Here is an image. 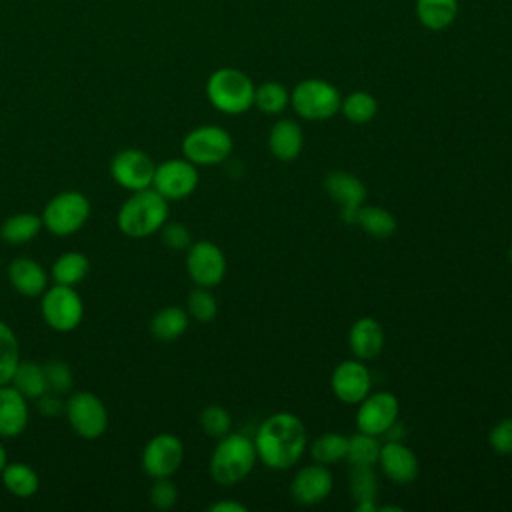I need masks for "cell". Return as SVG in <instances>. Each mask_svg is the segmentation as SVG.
Masks as SVG:
<instances>
[{
  "label": "cell",
  "instance_id": "2e32d148",
  "mask_svg": "<svg viewBox=\"0 0 512 512\" xmlns=\"http://www.w3.org/2000/svg\"><path fill=\"white\" fill-rule=\"evenodd\" d=\"M332 392L338 400L346 404H360L370 392V372L362 360H344L340 362L330 378Z\"/></svg>",
  "mask_w": 512,
  "mask_h": 512
},
{
  "label": "cell",
  "instance_id": "d4e9b609",
  "mask_svg": "<svg viewBox=\"0 0 512 512\" xmlns=\"http://www.w3.org/2000/svg\"><path fill=\"white\" fill-rule=\"evenodd\" d=\"M10 384L28 400H38L42 394L48 392V380L44 372V364L32 360H20Z\"/></svg>",
  "mask_w": 512,
  "mask_h": 512
},
{
  "label": "cell",
  "instance_id": "74e56055",
  "mask_svg": "<svg viewBox=\"0 0 512 512\" xmlns=\"http://www.w3.org/2000/svg\"><path fill=\"white\" fill-rule=\"evenodd\" d=\"M46 380H48V390L58 392V394H68L74 386V372L64 360H48L44 364Z\"/></svg>",
  "mask_w": 512,
  "mask_h": 512
},
{
  "label": "cell",
  "instance_id": "8992f818",
  "mask_svg": "<svg viewBox=\"0 0 512 512\" xmlns=\"http://www.w3.org/2000/svg\"><path fill=\"white\" fill-rule=\"evenodd\" d=\"M290 104L306 120H328L340 112L342 96L334 84L322 78H306L290 92Z\"/></svg>",
  "mask_w": 512,
  "mask_h": 512
},
{
  "label": "cell",
  "instance_id": "ac0fdd59",
  "mask_svg": "<svg viewBox=\"0 0 512 512\" xmlns=\"http://www.w3.org/2000/svg\"><path fill=\"white\" fill-rule=\"evenodd\" d=\"M30 420L28 398H24L10 382L0 386V438L20 436Z\"/></svg>",
  "mask_w": 512,
  "mask_h": 512
},
{
  "label": "cell",
  "instance_id": "4fadbf2b",
  "mask_svg": "<svg viewBox=\"0 0 512 512\" xmlns=\"http://www.w3.org/2000/svg\"><path fill=\"white\" fill-rule=\"evenodd\" d=\"M186 272L196 286L212 288L226 274L224 252L210 240L192 242L186 250Z\"/></svg>",
  "mask_w": 512,
  "mask_h": 512
},
{
  "label": "cell",
  "instance_id": "e0dca14e",
  "mask_svg": "<svg viewBox=\"0 0 512 512\" xmlns=\"http://www.w3.org/2000/svg\"><path fill=\"white\" fill-rule=\"evenodd\" d=\"M332 486H334V480L328 466L316 462L296 472L290 484V492L298 504L312 506L326 500V496L332 492Z\"/></svg>",
  "mask_w": 512,
  "mask_h": 512
},
{
  "label": "cell",
  "instance_id": "1f68e13d",
  "mask_svg": "<svg viewBox=\"0 0 512 512\" xmlns=\"http://www.w3.org/2000/svg\"><path fill=\"white\" fill-rule=\"evenodd\" d=\"M380 448H382V444L378 442V436L358 430L354 436L348 438L346 458H348L352 464L374 466V464L378 462Z\"/></svg>",
  "mask_w": 512,
  "mask_h": 512
},
{
  "label": "cell",
  "instance_id": "836d02e7",
  "mask_svg": "<svg viewBox=\"0 0 512 512\" xmlns=\"http://www.w3.org/2000/svg\"><path fill=\"white\" fill-rule=\"evenodd\" d=\"M290 104V92L280 82H262L254 90V106L264 114H278Z\"/></svg>",
  "mask_w": 512,
  "mask_h": 512
},
{
  "label": "cell",
  "instance_id": "7a4b0ae2",
  "mask_svg": "<svg viewBox=\"0 0 512 512\" xmlns=\"http://www.w3.org/2000/svg\"><path fill=\"white\" fill-rule=\"evenodd\" d=\"M168 220V200L152 186L132 192L118 208L116 224L128 238H146L164 226Z\"/></svg>",
  "mask_w": 512,
  "mask_h": 512
},
{
  "label": "cell",
  "instance_id": "5b68a950",
  "mask_svg": "<svg viewBox=\"0 0 512 512\" xmlns=\"http://www.w3.org/2000/svg\"><path fill=\"white\" fill-rule=\"evenodd\" d=\"M42 226L54 236L78 232L90 218V200L80 190H62L40 212Z\"/></svg>",
  "mask_w": 512,
  "mask_h": 512
},
{
  "label": "cell",
  "instance_id": "f546056e",
  "mask_svg": "<svg viewBox=\"0 0 512 512\" xmlns=\"http://www.w3.org/2000/svg\"><path fill=\"white\" fill-rule=\"evenodd\" d=\"M346 450H348V436L338 432H326L318 436L310 446V454L314 462L324 466L346 458Z\"/></svg>",
  "mask_w": 512,
  "mask_h": 512
},
{
  "label": "cell",
  "instance_id": "30bf717a",
  "mask_svg": "<svg viewBox=\"0 0 512 512\" xmlns=\"http://www.w3.org/2000/svg\"><path fill=\"white\" fill-rule=\"evenodd\" d=\"M154 170H156L154 160L144 150H138V148H124L116 152L110 160L112 180L128 192L150 188Z\"/></svg>",
  "mask_w": 512,
  "mask_h": 512
},
{
  "label": "cell",
  "instance_id": "d6a6232c",
  "mask_svg": "<svg viewBox=\"0 0 512 512\" xmlns=\"http://www.w3.org/2000/svg\"><path fill=\"white\" fill-rule=\"evenodd\" d=\"M20 362V342L14 330L0 320V386L8 384Z\"/></svg>",
  "mask_w": 512,
  "mask_h": 512
},
{
  "label": "cell",
  "instance_id": "603a6c76",
  "mask_svg": "<svg viewBox=\"0 0 512 512\" xmlns=\"http://www.w3.org/2000/svg\"><path fill=\"white\" fill-rule=\"evenodd\" d=\"M418 22L432 32L450 28L458 18V0H416Z\"/></svg>",
  "mask_w": 512,
  "mask_h": 512
},
{
  "label": "cell",
  "instance_id": "ab89813d",
  "mask_svg": "<svg viewBox=\"0 0 512 512\" xmlns=\"http://www.w3.org/2000/svg\"><path fill=\"white\" fill-rule=\"evenodd\" d=\"M160 236H162L164 246H168L172 250H188V246L192 244V234L182 222L166 220L164 226L160 228Z\"/></svg>",
  "mask_w": 512,
  "mask_h": 512
},
{
  "label": "cell",
  "instance_id": "ffe728a7",
  "mask_svg": "<svg viewBox=\"0 0 512 512\" xmlns=\"http://www.w3.org/2000/svg\"><path fill=\"white\" fill-rule=\"evenodd\" d=\"M8 282L18 294L34 298L48 288V272L40 262L20 256L8 264Z\"/></svg>",
  "mask_w": 512,
  "mask_h": 512
},
{
  "label": "cell",
  "instance_id": "8fae6325",
  "mask_svg": "<svg viewBox=\"0 0 512 512\" xmlns=\"http://www.w3.org/2000/svg\"><path fill=\"white\" fill-rule=\"evenodd\" d=\"M184 460L182 440L170 432L152 436L142 448V470L150 478H170Z\"/></svg>",
  "mask_w": 512,
  "mask_h": 512
},
{
  "label": "cell",
  "instance_id": "9c48e42d",
  "mask_svg": "<svg viewBox=\"0 0 512 512\" xmlns=\"http://www.w3.org/2000/svg\"><path fill=\"white\" fill-rule=\"evenodd\" d=\"M232 152V136L216 126L204 124L190 130L182 140V154L196 166H214L224 162Z\"/></svg>",
  "mask_w": 512,
  "mask_h": 512
},
{
  "label": "cell",
  "instance_id": "b9f144b4",
  "mask_svg": "<svg viewBox=\"0 0 512 512\" xmlns=\"http://www.w3.org/2000/svg\"><path fill=\"white\" fill-rule=\"evenodd\" d=\"M64 394H58V392H52L48 390L46 394H42L38 400H36V406L40 410L42 416L46 418H58L60 414H64V406H66V400H62Z\"/></svg>",
  "mask_w": 512,
  "mask_h": 512
},
{
  "label": "cell",
  "instance_id": "7402d4cb",
  "mask_svg": "<svg viewBox=\"0 0 512 512\" xmlns=\"http://www.w3.org/2000/svg\"><path fill=\"white\" fill-rule=\"evenodd\" d=\"M302 144H304V136L298 122L290 118H282L272 126L268 136V146L278 160L282 162L294 160L300 154Z\"/></svg>",
  "mask_w": 512,
  "mask_h": 512
},
{
  "label": "cell",
  "instance_id": "4316f807",
  "mask_svg": "<svg viewBox=\"0 0 512 512\" xmlns=\"http://www.w3.org/2000/svg\"><path fill=\"white\" fill-rule=\"evenodd\" d=\"M42 218L40 214L32 212H18L8 216L0 226V238L10 246H22L30 240H34L42 230Z\"/></svg>",
  "mask_w": 512,
  "mask_h": 512
},
{
  "label": "cell",
  "instance_id": "ba28073f",
  "mask_svg": "<svg viewBox=\"0 0 512 512\" xmlns=\"http://www.w3.org/2000/svg\"><path fill=\"white\" fill-rule=\"evenodd\" d=\"M64 416L70 428L84 440H96L108 430V410L102 398L90 390L72 392L66 398Z\"/></svg>",
  "mask_w": 512,
  "mask_h": 512
},
{
  "label": "cell",
  "instance_id": "7bdbcfd3",
  "mask_svg": "<svg viewBox=\"0 0 512 512\" xmlns=\"http://www.w3.org/2000/svg\"><path fill=\"white\" fill-rule=\"evenodd\" d=\"M210 512H246V506L234 500H220L208 506Z\"/></svg>",
  "mask_w": 512,
  "mask_h": 512
},
{
  "label": "cell",
  "instance_id": "44dd1931",
  "mask_svg": "<svg viewBox=\"0 0 512 512\" xmlns=\"http://www.w3.org/2000/svg\"><path fill=\"white\" fill-rule=\"evenodd\" d=\"M348 346L358 360L376 358L384 346L382 326L370 316L358 318L348 332Z\"/></svg>",
  "mask_w": 512,
  "mask_h": 512
},
{
  "label": "cell",
  "instance_id": "4dcf8cb0",
  "mask_svg": "<svg viewBox=\"0 0 512 512\" xmlns=\"http://www.w3.org/2000/svg\"><path fill=\"white\" fill-rule=\"evenodd\" d=\"M340 112L354 124H366L376 116L378 102L370 92L354 90L346 98H342Z\"/></svg>",
  "mask_w": 512,
  "mask_h": 512
},
{
  "label": "cell",
  "instance_id": "d590c367",
  "mask_svg": "<svg viewBox=\"0 0 512 512\" xmlns=\"http://www.w3.org/2000/svg\"><path fill=\"white\" fill-rule=\"evenodd\" d=\"M350 494L354 502H374L378 494V480L372 466L352 464L350 470Z\"/></svg>",
  "mask_w": 512,
  "mask_h": 512
},
{
  "label": "cell",
  "instance_id": "7c38bea8",
  "mask_svg": "<svg viewBox=\"0 0 512 512\" xmlns=\"http://www.w3.org/2000/svg\"><path fill=\"white\" fill-rule=\"evenodd\" d=\"M198 186V170L186 158H170L156 164L152 188L168 202L188 198Z\"/></svg>",
  "mask_w": 512,
  "mask_h": 512
},
{
  "label": "cell",
  "instance_id": "f1b7e54d",
  "mask_svg": "<svg viewBox=\"0 0 512 512\" xmlns=\"http://www.w3.org/2000/svg\"><path fill=\"white\" fill-rule=\"evenodd\" d=\"M354 224H360V228L374 238H388L396 232V218L380 206H364L362 204L356 214Z\"/></svg>",
  "mask_w": 512,
  "mask_h": 512
},
{
  "label": "cell",
  "instance_id": "8d00e7d4",
  "mask_svg": "<svg viewBox=\"0 0 512 512\" xmlns=\"http://www.w3.org/2000/svg\"><path fill=\"white\" fill-rule=\"evenodd\" d=\"M200 428L210 436L220 440L222 436H226L232 428V418L228 414L226 408L218 406V404H210L200 412Z\"/></svg>",
  "mask_w": 512,
  "mask_h": 512
},
{
  "label": "cell",
  "instance_id": "9a60e30c",
  "mask_svg": "<svg viewBox=\"0 0 512 512\" xmlns=\"http://www.w3.org/2000/svg\"><path fill=\"white\" fill-rule=\"evenodd\" d=\"M324 190L334 202H338L340 218L346 224H354L356 214L366 200V186L360 182V178H356L350 172L336 170L326 174Z\"/></svg>",
  "mask_w": 512,
  "mask_h": 512
},
{
  "label": "cell",
  "instance_id": "f35d334b",
  "mask_svg": "<svg viewBox=\"0 0 512 512\" xmlns=\"http://www.w3.org/2000/svg\"><path fill=\"white\" fill-rule=\"evenodd\" d=\"M148 498L156 510H172L178 502V488L170 478H154Z\"/></svg>",
  "mask_w": 512,
  "mask_h": 512
},
{
  "label": "cell",
  "instance_id": "83f0119b",
  "mask_svg": "<svg viewBox=\"0 0 512 512\" xmlns=\"http://www.w3.org/2000/svg\"><path fill=\"white\" fill-rule=\"evenodd\" d=\"M88 272H90V260L84 252H78V250L62 252L50 268V276L54 284H64V286L80 284L88 276Z\"/></svg>",
  "mask_w": 512,
  "mask_h": 512
},
{
  "label": "cell",
  "instance_id": "e575fe53",
  "mask_svg": "<svg viewBox=\"0 0 512 512\" xmlns=\"http://www.w3.org/2000/svg\"><path fill=\"white\" fill-rule=\"evenodd\" d=\"M186 312L196 322H202V324L212 322L216 318V312H218L216 296L204 286L192 288L188 298H186Z\"/></svg>",
  "mask_w": 512,
  "mask_h": 512
},
{
  "label": "cell",
  "instance_id": "277c9868",
  "mask_svg": "<svg viewBox=\"0 0 512 512\" xmlns=\"http://www.w3.org/2000/svg\"><path fill=\"white\" fill-rule=\"evenodd\" d=\"M254 82L238 68H218L206 80L210 104L224 114H242L254 106Z\"/></svg>",
  "mask_w": 512,
  "mask_h": 512
},
{
  "label": "cell",
  "instance_id": "3957f363",
  "mask_svg": "<svg viewBox=\"0 0 512 512\" xmlns=\"http://www.w3.org/2000/svg\"><path fill=\"white\" fill-rule=\"evenodd\" d=\"M256 446L246 434L228 432L222 436L210 456V476L216 484L232 486L244 480L256 464Z\"/></svg>",
  "mask_w": 512,
  "mask_h": 512
},
{
  "label": "cell",
  "instance_id": "484cf974",
  "mask_svg": "<svg viewBox=\"0 0 512 512\" xmlns=\"http://www.w3.org/2000/svg\"><path fill=\"white\" fill-rule=\"evenodd\" d=\"M4 488L16 498H32L40 488V478L26 462H6L0 472Z\"/></svg>",
  "mask_w": 512,
  "mask_h": 512
},
{
  "label": "cell",
  "instance_id": "5bb4252c",
  "mask_svg": "<svg viewBox=\"0 0 512 512\" xmlns=\"http://www.w3.org/2000/svg\"><path fill=\"white\" fill-rule=\"evenodd\" d=\"M398 400L392 392H376L368 394L356 412V426L362 432L380 436L390 430V426L398 418Z\"/></svg>",
  "mask_w": 512,
  "mask_h": 512
},
{
  "label": "cell",
  "instance_id": "d6986e66",
  "mask_svg": "<svg viewBox=\"0 0 512 512\" xmlns=\"http://www.w3.org/2000/svg\"><path fill=\"white\" fill-rule=\"evenodd\" d=\"M382 472L396 484H410L418 476V458L404 444L390 440L380 448L378 456Z\"/></svg>",
  "mask_w": 512,
  "mask_h": 512
},
{
  "label": "cell",
  "instance_id": "52a82bcc",
  "mask_svg": "<svg viewBox=\"0 0 512 512\" xmlns=\"http://www.w3.org/2000/svg\"><path fill=\"white\" fill-rule=\"evenodd\" d=\"M40 314L46 326L56 332H72L84 316L82 296L74 286L52 284L40 296Z\"/></svg>",
  "mask_w": 512,
  "mask_h": 512
},
{
  "label": "cell",
  "instance_id": "ee69618b",
  "mask_svg": "<svg viewBox=\"0 0 512 512\" xmlns=\"http://www.w3.org/2000/svg\"><path fill=\"white\" fill-rule=\"evenodd\" d=\"M6 462H8V454H6V448H4L2 438H0V472H2V468L6 466Z\"/></svg>",
  "mask_w": 512,
  "mask_h": 512
},
{
  "label": "cell",
  "instance_id": "60d3db41",
  "mask_svg": "<svg viewBox=\"0 0 512 512\" xmlns=\"http://www.w3.org/2000/svg\"><path fill=\"white\" fill-rule=\"evenodd\" d=\"M488 442L492 446L494 452L502 454V456H510L512 454V418H504L500 420L488 436Z\"/></svg>",
  "mask_w": 512,
  "mask_h": 512
},
{
  "label": "cell",
  "instance_id": "f6af8a7d",
  "mask_svg": "<svg viewBox=\"0 0 512 512\" xmlns=\"http://www.w3.org/2000/svg\"><path fill=\"white\" fill-rule=\"evenodd\" d=\"M508 256H510V262H512V246H510V252H508Z\"/></svg>",
  "mask_w": 512,
  "mask_h": 512
},
{
  "label": "cell",
  "instance_id": "6da1fadb",
  "mask_svg": "<svg viewBox=\"0 0 512 512\" xmlns=\"http://www.w3.org/2000/svg\"><path fill=\"white\" fill-rule=\"evenodd\" d=\"M306 442L308 436L302 420L290 412L268 416L254 438L258 458L272 470L292 468L304 454Z\"/></svg>",
  "mask_w": 512,
  "mask_h": 512
},
{
  "label": "cell",
  "instance_id": "cb8c5ba5",
  "mask_svg": "<svg viewBox=\"0 0 512 512\" xmlns=\"http://www.w3.org/2000/svg\"><path fill=\"white\" fill-rule=\"evenodd\" d=\"M190 324V316L180 306H164L150 320V334L160 342L178 340Z\"/></svg>",
  "mask_w": 512,
  "mask_h": 512
}]
</instances>
